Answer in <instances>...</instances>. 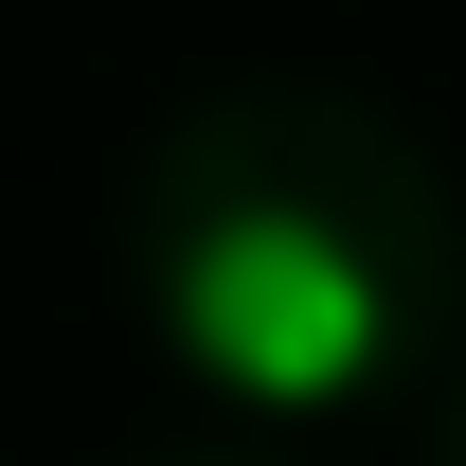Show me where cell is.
Wrapping results in <instances>:
<instances>
[{
  "instance_id": "1",
  "label": "cell",
  "mask_w": 466,
  "mask_h": 466,
  "mask_svg": "<svg viewBox=\"0 0 466 466\" xmlns=\"http://www.w3.org/2000/svg\"><path fill=\"white\" fill-rule=\"evenodd\" d=\"M162 323L179 359L216 377V395L251 412H341L359 377H377V269H359L323 216H216V233H179V269H162Z\"/></svg>"
}]
</instances>
